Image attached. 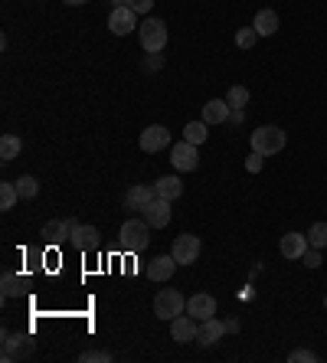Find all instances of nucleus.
Returning a JSON list of instances; mask_svg holds the SVG:
<instances>
[{"mask_svg":"<svg viewBox=\"0 0 327 363\" xmlns=\"http://www.w3.org/2000/svg\"><path fill=\"white\" fill-rule=\"evenodd\" d=\"M151 242V223L144 220H125L121 233H118V245L125 249V252H144Z\"/></svg>","mask_w":327,"mask_h":363,"instance_id":"nucleus-1","label":"nucleus"},{"mask_svg":"<svg viewBox=\"0 0 327 363\" xmlns=\"http://www.w3.org/2000/svg\"><path fill=\"white\" fill-rule=\"evenodd\" d=\"M252 151H259L262 157H272V154H282V147L288 144V135L278 125H262L252 131Z\"/></svg>","mask_w":327,"mask_h":363,"instance_id":"nucleus-2","label":"nucleus"},{"mask_svg":"<svg viewBox=\"0 0 327 363\" xmlns=\"http://www.w3.org/2000/svg\"><path fill=\"white\" fill-rule=\"evenodd\" d=\"M187 311V298L177 291V288H160L157 298H154V314H157L160 321H174L180 314Z\"/></svg>","mask_w":327,"mask_h":363,"instance_id":"nucleus-3","label":"nucleus"},{"mask_svg":"<svg viewBox=\"0 0 327 363\" xmlns=\"http://www.w3.org/2000/svg\"><path fill=\"white\" fill-rule=\"evenodd\" d=\"M138 36H141L144 52H160L167 46V23L157 17H148L141 26H138Z\"/></svg>","mask_w":327,"mask_h":363,"instance_id":"nucleus-4","label":"nucleus"},{"mask_svg":"<svg viewBox=\"0 0 327 363\" xmlns=\"http://www.w3.org/2000/svg\"><path fill=\"white\" fill-rule=\"evenodd\" d=\"M203 252V242L193 233H184V236L174 239V249H170V255L177 259V265H193L196 259H200Z\"/></svg>","mask_w":327,"mask_h":363,"instance_id":"nucleus-5","label":"nucleus"},{"mask_svg":"<svg viewBox=\"0 0 327 363\" xmlns=\"http://www.w3.org/2000/svg\"><path fill=\"white\" fill-rule=\"evenodd\" d=\"M170 164H174L180 174H190V170L200 167V154H196V144L190 141H177L170 147Z\"/></svg>","mask_w":327,"mask_h":363,"instance_id":"nucleus-6","label":"nucleus"},{"mask_svg":"<svg viewBox=\"0 0 327 363\" xmlns=\"http://www.w3.org/2000/svg\"><path fill=\"white\" fill-rule=\"evenodd\" d=\"M33 354V340L26 337V334H10V330H4V363L10 360H20V357H30Z\"/></svg>","mask_w":327,"mask_h":363,"instance_id":"nucleus-7","label":"nucleus"},{"mask_svg":"<svg viewBox=\"0 0 327 363\" xmlns=\"http://www.w3.org/2000/svg\"><path fill=\"white\" fill-rule=\"evenodd\" d=\"M138 13L131 7H111V13H109V30L115 36H128L131 30H138Z\"/></svg>","mask_w":327,"mask_h":363,"instance_id":"nucleus-8","label":"nucleus"},{"mask_svg":"<svg viewBox=\"0 0 327 363\" xmlns=\"http://www.w3.org/2000/svg\"><path fill=\"white\" fill-rule=\"evenodd\" d=\"M196 330H200V321L190 318L187 311L170 321V337H174L177 344H193V340H196Z\"/></svg>","mask_w":327,"mask_h":363,"instance_id":"nucleus-9","label":"nucleus"},{"mask_svg":"<svg viewBox=\"0 0 327 363\" xmlns=\"http://www.w3.org/2000/svg\"><path fill=\"white\" fill-rule=\"evenodd\" d=\"M141 151H148V154H157V151H164L170 144V131L164 125H151V128H144L141 131Z\"/></svg>","mask_w":327,"mask_h":363,"instance_id":"nucleus-10","label":"nucleus"},{"mask_svg":"<svg viewBox=\"0 0 327 363\" xmlns=\"http://www.w3.org/2000/svg\"><path fill=\"white\" fill-rule=\"evenodd\" d=\"M223 334H226V321H219L216 314H213V318L200 321V330H196V344H200V347H216L219 340H223Z\"/></svg>","mask_w":327,"mask_h":363,"instance_id":"nucleus-11","label":"nucleus"},{"mask_svg":"<svg viewBox=\"0 0 327 363\" xmlns=\"http://www.w3.org/2000/svg\"><path fill=\"white\" fill-rule=\"evenodd\" d=\"M187 314L196 318V321H206V318L216 314V298L206 295V291H196L193 298H187Z\"/></svg>","mask_w":327,"mask_h":363,"instance_id":"nucleus-12","label":"nucleus"},{"mask_svg":"<svg viewBox=\"0 0 327 363\" xmlns=\"http://www.w3.org/2000/svg\"><path fill=\"white\" fill-rule=\"evenodd\" d=\"M154 186H144V184H135L131 190L125 194V210H138V213H144L148 206H151V200H154Z\"/></svg>","mask_w":327,"mask_h":363,"instance_id":"nucleus-13","label":"nucleus"},{"mask_svg":"<svg viewBox=\"0 0 327 363\" xmlns=\"http://www.w3.org/2000/svg\"><path fill=\"white\" fill-rule=\"evenodd\" d=\"M144 220L151 223V229H164L170 223V200H160V196H154L151 206L144 210Z\"/></svg>","mask_w":327,"mask_h":363,"instance_id":"nucleus-14","label":"nucleus"},{"mask_svg":"<svg viewBox=\"0 0 327 363\" xmlns=\"http://www.w3.org/2000/svg\"><path fill=\"white\" fill-rule=\"evenodd\" d=\"M278 249H282L285 259H301V255L308 252V236H304V233H288V236H282Z\"/></svg>","mask_w":327,"mask_h":363,"instance_id":"nucleus-15","label":"nucleus"},{"mask_svg":"<svg viewBox=\"0 0 327 363\" xmlns=\"http://www.w3.org/2000/svg\"><path fill=\"white\" fill-rule=\"evenodd\" d=\"M177 269V259L174 255H154L151 265H148V279L151 281H167Z\"/></svg>","mask_w":327,"mask_h":363,"instance_id":"nucleus-16","label":"nucleus"},{"mask_svg":"<svg viewBox=\"0 0 327 363\" xmlns=\"http://www.w3.org/2000/svg\"><path fill=\"white\" fill-rule=\"evenodd\" d=\"M229 101L226 99H210L206 105H203V121L206 125H223V121H229Z\"/></svg>","mask_w":327,"mask_h":363,"instance_id":"nucleus-17","label":"nucleus"},{"mask_svg":"<svg viewBox=\"0 0 327 363\" xmlns=\"http://www.w3.org/2000/svg\"><path fill=\"white\" fill-rule=\"evenodd\" d=\"M154 194L160 196V200H180V194H184V180L177 177V174H170V177H160L157 184H154Z\"/></svg>","mask_w":327,"mask_h":363,"instance_id":"nucleus-18","label":"nucleus"},{"mask_svg":"<svg viewBox=\"0 0 327 363\" xmlns=\"http://www.w3.org/2000/svg\"><path fill=\"white\" fill-rule=\"evenodd\" d=\"M252 26H255V33H259V36H275V33H278V26H282V20H278L275 10L265 7V10H259V13H255Z\"/></svg>","mask_w":327,"mask_h":363,"instance_id":"nucleus-19","label":"nucleus"},{"mask_svg":"<svg viewBox=\"0 0 327 363\" xmlns=\"http://www.w3.org/2000/svg\"><path fill=\"white\" fill-rule=\"evenodd\" d=\"M99 242H101V233L95 226H79V233L72 236V245H76V249H82V252L99 249Z\"/></svg>","mask_w":327,"mask_h":363,"instance_id":"nucleus-20","label":"nucleus"},{"mask_svg":"<svg viewBox=\"0 0 327 363\" xmlns=\"http://www.w3.org/2000/svg\"><path fill=\"white\" fill-rule=\"evenodd\" d=\"M0 291H4V298H20V291H23V279H20L17 272H4V279H0Z\"/></svg>","mask_w":327,"mask_h":363,"instance_id":"nucleus-21","label":"nucleus"},{"mask_svg":"<svg viewBox=\"0 0 327 363\" xmlns=\"http://www.w3.org/2000/svg\"><path fill=\"white\" fill-rule=\"evenodd\" d=\"M20 151H23V141L17 135L0 138V161H13V157H20Z\"/></svg>","mask_w":327,"mask_h":363,"instance_id":"nucleus-22","label":"nucleus"},{"mask_svg":"<svg viewBox=\"0 0 327 363\" xmlns=\"http://www.w3.org/2000/svg\"><path fill=\"white\" fill-rule=\"evenodd\" d=\"M20 200V190H17V180H7L0 184V210H13Z\"/></svg>","mask_w":327,"mask_h":363,"instance_id":"nucleus-23","label":"nucleus"},{"mask_svg":"<svg viewBox=\"0 0 327 363\" xmlns=\"http://www.w3.org/2000/svg\"><path fill=\"white\" fill-rule=\"evenodd\" d=\"M206 138H210V131H206V121H190V125L184 128V141L196 144V147H200Z\"/></svg>","mask_w":327,"mask_h":363,"instance_id":"nucleus-24","label":"nucleus"},{"mask_svg":"<svg viewBox=\"0 0 327 363\" xmlns=\"http://www.w3.org/2000/svg\"><path fill=\"white\" fill-rule=\"evenodd\" d=\"M82 223L76 220H59V233H56V245H72V236L79 233Z\"/></svg>","mask_w":327,"mask_h":363,"instance_id":"nucleus-25","label":"nucleus"},{"mask_svg":"<svg viewBox=\"0 0 327 363\" xmlns=\"http://www.w3.org/2000/svg\"><path fill=\"white\" fill-rule=\"evenodd\" d=\"M308 245L311 249H327V223H314L308 229Z\"/></svg>","mask_w":327,"mask_h":363,"instance_id":"nucleus-26","label":"nucleus"},{"mask_svg":"<svg viewBox=\"0 0 327 363\" xmlns=\"http://www.w3.org/2000/svg\"><path fill=\"white\" fill-rule=\"evenodd\" d=\"M17 190H20V200H36V194H40V180L26 174V177L17 180Z\"/></svg>","mask_w":327,"mask_h":363,"instance_id":"nucleus-27","label":"nucleus"},{"mask_svg":"<svg viewBox=\"0 0 327 363\" xmlns=\"http://www.w3.org/2000/svg\"><path fill=\"white\" fill-rule=\"evenodd\" d=\"M226 101H229V108H245L249 105V89L245 85H233L226 92Z\"/></svg>","mask_w":327,"mask_h":363,"instance_id":"nucleus-28","label":"nucleus"},{"mask_svg":"<svg viewBox=\"0 0 327 363\" xmlns=\"http://www.w3.org/2000/svg\"><path fill=\"white\" fill-rule=\"evenodd\" d=\"M255 40H259L255 26H245V30H239V33H235V46H239V50H252V46H255Z\"/></svg>","mask_w":327,"mask_h":363,"instance_id":"nucleus-29","label":"nucleus"},{"mask_svg":"<svg viewBox=\"0 0 327 363\" xmlns=\"http://www.w3.org/2000/svg\"><path fill=\"white\" fill-rule=\"evenodd\" d=\"M79 360H82V363H109L111 354H109V350H85Z\"/></svg>","mask_w":327,"mask_h":363,"instance_id":"nucleus-30","label":"nucleus"},{"mask_svg":"<svg viewBox=\"0 0 327 363\" xmlns=\"http://www.w3.org/2000/svg\"><path fill=\"white\" fill-rule=\"evenodd\" d=\"M288 360H292V363H314V360H318V354L301 347V350H292V354H288Z\"/></svg>","mask_w":327,"mask_h":363,"instance_id":"nucleus-31","label":"nucleus"},{"mask_svg":"<svg viewBox=\"0 0 327 363\" xmlns=\"http://www.w3.org/2000/svg\"><path fill=\"white\" fill-rule=\"evenodd\" d=\"M301 262L308 265V269H318V265L324 262V259H321V249H311V245H308V252L301 255Z\"/></svg>","mask_w":327,"mask_h":363,"instance_id":"nucleus-32","label":"nucleus"},{"mask_svg":"<svg viewBox=\"0 0 327 363\" xmlns=\"http://www.w3.org/2000/svg\"><path fill=\"white\" fill-rule=\"evenodd\" d=\"M56 233H59V220H50L46 226H43V239L50 245H56Z\"/></svg>","mask_w":327,"mask_h":363,"instance_id":"nucleus-33","label":"nucleus"},{"mask_svg":"<svg viewBox=\"0 0 327 363\" xmlns=\"http://www.w3.org/2000/svg\"><path fill=\"white\" fill-rule=\"evenodd\" d=\"M262 164H265V161H262V154H259V151H252V157L245 161V170H249V174H259Z\"/></svg>","mask_w":327,"mask_h":363,"instance_id":"nucleus-34","label":"nucleus"},{"mask_svg":"<svg viewBox=\"0 0 327 363\" xmlns=\"http://www.w3.org/2000/svg\"><path fill=\"white\" fill-rule=\"evenodd\" d=\"M164 66V56H160V52H148V56H144V69H160Z\"/></svg>","mask_w":327,"mask_h":363,"instance_id":"nucleus-35","label":"nucleus"},{"mask_svg":"<svg viewBox=\"0 0 327 363\" xmlns=\"http://www.w3.org/2000/svg\"><path fill=\"white\" fill-rule=\"evenodd\" d=\"M128 7L135 10V13H151V7H154V0H131Z\"/></svg>","mask_w":327,"mask_h":363,"instance_id":"nucleus-36","label":"nucleus"},{"mask_svg":"<svg viewBox=\"0 0 327 363\" xmlns=\"http://www.w3.org/2000/svg\"><path fill=\"white\" fill-rule=\"evenodd\" d=\"M229 121H233V125H243V121H245L243 108H233V111H229Z\"/></svg>","mask_w":327,"mask_h":363,"instance_id":"nucleus-37","label":"nucleus"},{"mask_svg":"<svg viewBox=\"0 0 327 363\" xmlns=\"http://www.w3.org/2000/svg\"><path fill=\"white\" fill-rule=\"evenodd\" d=\"M239 328H243V324L235 321V318H233V321H226V330H233V334H235V330H239Z\"/></svg>","mask_w":327,"mask_h":363,"instance_id":"nucleus-38","label":"nucleus"},{"mask_svg":"<svg viewBox=\"0 0 327 363\" xmlns=\"http://www.w3.org/2000/svg\"><path fill=\"white\" fill-rule=\"evenodd\" d=\"M111 7H128V4H131V0H109Z\"/></svg>","mask_w":327,"mask_h":363,"instance_id":"nucleus-39","label":"nucleus"},{"mask_svg":"<svg viewBox=\"0 0 327 363\" xmlns=\"http://www.w3.org/2000/svg\"><path fill=\"white\" fill-rule=\"evenodd\" d=\"M66 4H72V7H82V4H89V0H66Z\"/></svg>","mask_w":327,"mask_h":363,"instance_id":"nucleus-40","label":"nucleus"},{"mask_svg":"<svg viewBox=\"0 0 327 363\" xmlns=\"http://www.w3.org/2000/svg\"><path fill=\"white\" fill-rule=\"evenodd\" d=\"M324 308H327V298H324Z\"/></svg>","mask_w":327,"mask_h":363,"instance_id":"nucleus-41","label":"nucleus"}]
</instances>
